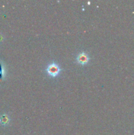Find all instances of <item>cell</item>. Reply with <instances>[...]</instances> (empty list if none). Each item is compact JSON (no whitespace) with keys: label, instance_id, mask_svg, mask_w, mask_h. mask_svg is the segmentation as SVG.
<instances>
[{"label":"cell","instance_id":"1","mask_svg":"<svg viewBox=\"0 0 134 135\" xmlns=\"http://www.w3.org/2000/svg\"><path fill=\"white\" fill-rule=\"evenodd\" d=\"M46 71L49 76H52V77H55L59 75V74L61 71V69L59 65L55 63H52L49 65Z\"/></svg>","mask_w":134,"mask_h":135},{"label":"cell","instance_id":"2","mask_svg":"<svg viewBox=\"0 0 134 135\" xmlns=\"http://www.w3.org/2000/svg\"><path fill=\"white\" fill-rule=\"evenodd\" d=\"M89 57L88 56L87 54L85 52H81L78 55L77 57V61L79 64L80 65H84L87 64L89 62Z\"/></svg>","mask_w":134,"mask_h":135},{"label":"cell","instance_id":"3","mask_svg":"<svg viewBox=\"0 0 134 135\" xmlns=\"http://www.w3.org/2000/svg\"><path fill=\"white\" fill-rule=\"evenodd\" d=\"M9 123V116L6 114H4L0 117V123L2 125H6Z\"/></svg>","mask_w":134,"mask_h":135},{"label":"cell","instance_id":"4","mask_svg":"<svg viewBox=\"0 0 134 135\" xmlns=\"http://www.w3.org/2000/svg\"><path fill=\"white\" fill-rule=\"evenodd\" d=\"M1 38H2V37H1V36H0V40H1ZM0 41H1V40H0Z\"/></svg>","mask_w":134,"mask_h":135}]
</instances>
